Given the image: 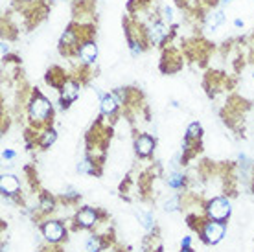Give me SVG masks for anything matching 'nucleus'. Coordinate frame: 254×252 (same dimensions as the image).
I'll return each mask as SVG.
<instances>
[{
    "label": "nucleus",
    "mask_w": 254,
    "mask_h": 252,
    "mask_svg": "<svg viewBox=\"0 0 254 252\" xmlns=\"http://www.w3.org/2000/svg\"><path fill=\"white\" fill-rule=\"evenodd\" d=\"M230 214V202L223 197H217L214 201H210L208 204V215L214 221H223L227 219Z\"/></svg>",
    "instance_id": "f03ea898"
},
{
    "label": "nucleus",
    "mask_w": 254,
    "mask_h": 252,
    "mask_svg": "<svg viewBox=\"0 0 254 252\" xmlns=\"http://www.w3.org/2000/svg\"><path fill=\"white\" fill-rule=\"evenodd\" d=\"M164 19L168 20V22H172L173 20V9L172 7H168V6L164 7Z\"/></svg>",
    "instance_id": "aec40b11"
},
{
    "label": "nucleus",
    "mask_w": 254,
    "mask_h": 252,
    "mask_svg": "<svg viewBox=\"0 0 254 252\" xmlns=\"http://www.w3.org/2000/svg\"><path fill=\"white\" fill-rule=\"evenodd\" d=\"M183 252H191V249H190V247H185V249H183Z\"/></svg>",
    "instance_id": "a878e982"
},
{
    "label": "nucleus",
    "mask_w": 254,
    "mask_h": 252,
    "mask_svg": "<svg viewBox=\"0 0 254 252\" xmlns=\"http://www.w3.org/2000/svg\"><path fill=\"white\" fill-rule=\"evenodd\" d=\"M100 251V240L98 238H90L87 243V252H98Z\"/></svg>",
    "instance_id": "6ab92c4d"
},
{
    "label": "nucleus",
    "mask_w": 254,
    "mask_h": 252,
    "mask_svg": "<svg viewBox=\"0 0 254 252\" xmlns=\"http://www.w3.org/2000/svg\"><path fill=\"white\" fill-rule=\"evenodd\" d=\"M136 217H138L140 225H142L144 228H147V230H151L153 225H155V221H153V215L147 214V212H142V210H138V212H136Z\"/></svg>",
    "instance_id": "ddd939ff"
},
{
    "label": "nucleus",
    "mask_w": 254,
    "mask_h": 252,
    "mask_svg": "<svg viewBox=\"0 0 254 252\" xmlns=\"http://www.w3.org/2000/svg\"><path fill=\"white\" fill-rule=\"evenodd\" d=\"M203 236L208 243H217V241H221V238L225 236V227H223L221 223H217V221H210V223L204 225Z\"/></svg>",
    "instance_id": "7ed1b4c3"
},
{
    "label": "nucleus",
    "mask_w": 254,
    "mask_h": 252,
    "mask_svg": "<svg viewBox=\"0 0 254 252\" xmlns=\"http://www.w3.org/2000/svg\"><path fill=\"white\" fill-rule=\"evenodd\" d=\"M149 35H151L153 43H162L166 37V26L162 22H153L151 30H149Z\"/></svg>",
    "instance_id": "f8f14e48"
},
{
    "label": "nucleus",
    "mask_w": 254,
    "mask_h": 252,
    "mask_svg": "<svg viewBox=\"0 0 254 252\" xmlns=\"http://www.w3.org/2000/svg\"><path fill=\"white\" fill-rule=\"evenodd\" d=\"M43 234H45V238L48 241L56 243V241H59L64 236V228L58 221H50V223H46L45 227H43Z\"/></svg>",
    "instance_id": "20e7f679"
},
{
    "label": "nucleus",
    "mask_w": 254,
    "mask_h": 252,
    "mask_svg": "<svg viewBox=\"0 0 254 252\" xmlns=\"http://www.w3.org/2000/svg\"><path fill=\"white\" fill-rule=\"evenodd\" d=\"M0 188H2V193H4V195H15L20 188L19 179L15 175H2Z\"/></svg>",
    "instance_id": "423d86ee"
},
{
    "label": "nucleus",
    "mask_w": 254,
    "mask_h": 252,
    "mask_svg": "<svg viewBox=\"0 0 254 252\" xmlns=\"http://www.w3.org/2000/svg\"><path fill=\"white\" fill-rule=\"evenodd\" d=\"M253 77H254V74H253Z\"/></svg>",
    "instance_id": "bb28decb"
},
{
    "label": "nucleus",
    "mask_w": 254,
    "mask_h": 252,
    "mask_svg": "<svg viewBox=\"0 0 254 252\" xmlns=\"http://www.w3.org/2000/svg\"><path fill=\"white\" fill-rule=\"evenodd\" d=\"M2 157H4V160H11V158H15V153L9 151V149H6V151L2 153Z\"/></svg>",
    "instance_id": "412c9836"
},
{
    "label": "nucleus",
    "mask_w": 254,
    "mask_h": 252,
    "mask_svg": "<svg viewBox=\"0 0 254 252\" xmlns=\"http://www.w3.org/2000/svg\"><path fill=\"white\" fill-rule=\"evenodd\" d=\"M52 113V103L43 96H35L30 103V116L33 120H46Z\"/></svg>",
    "instance_id": "f257e3e1"
},
{
    "label": "nucleus",
    "mask_w": 254,
    "mask_h": 252,
    "mask_svg": "<svg viewBox=\"0 0 254 252\" xmlns=\"http://www.w3.org/2000/svg\"><path fill=\"white\" fill-rule=\"evenodd\" d=\"M190 241H191V238L190 236H186L185 240H183V249H185V247H190Z\"/></svg>",
    "instance_id": "5701e85b"
},
{
    "label": "nucleus",
    "mask_w": 254,
    "mask_h": 252,
    "mask_svg": "<svg viewBox=\"0 0 254 252\" xmlns=\"http://www.w3.org/2000/svg\"><path fill=\"white\" fill-rule=\"evenodd\" d=\"M183 181H185V179H183L181 173H173V175L168 179V184H170L172 188H179V186H183Z\"/></svg>",
    "instance_id": "f3484780"
},
{
    "label": "nucleus",
    "mask_w": 254,
    "mask_h": 252,
    "mask_svg": "<svg viewBox=\"0 0 254 252\" xmlns=\"http://www.w3.org/2000/svg\"><path fill=\"white\" fill-rule=\"evenodd\" d=\"M77 171H79V173H94L92 162H90L89 158H85L83 162H79V166H77Z\"/></svg>",
    "instance_id": "dca6fc26"
},
{
    "label": "nucleus",
    "mask_w": 254,
    "mask_h": 252,
    "mask_svg": "<svg viewBox=\"0 0 254 252\" xmlns=\"http://www.w3.org/2000/svg\"><path fill=\"white\" fill-rule=\"evenodd\" d=\"M7 54V46H6V43H2V56H6Z\"/></svg>",
    "instance_id": "393cba45"
},
{
    "label": "nucleus",
    "mask_w": 254,
    "mask_h": 252,
    "mask_svg": "<svg viewBox=\"0 0 254 252\" xmlns=\"http://www.w3.org/2000/svg\"><path fill=\"white\" fill-rule=\"evenodd\" d=\"M118 105H120V101L116 100L115 94H105L102 98V113L105 114V116H109V114L115 113Z\"/></svg>",
    "instance_id": "9d476101"
},
{
    "label": "nucleus",
    "mask_w": 254,
    "mask_h": 252,
    "mask_svg": "<svg viewBox=\"0 0 254 252\" xmlns=\"http://www.w3.org/2000/svg\"><path fill=\"white\" fill-rule=\"evenodd\" d=\"M52 206H54V202L52 201H48V199L43 201V210H52Z\"/></svg>",
    "instance_id": "4be33fe9"
},
{
    "label": "nucleus",
    "mask_w": 254,
    "mask_h": 252,
    "mask_svg": "<svg viewBox=\"0 0 254 252\" xmlns=\"http://www.w3.org/2000/svg\"><path fill=\"white\" fill-rule=\"evenodd\" d=\"M223 22H225L223 11H212L210 15H206V19H204V28L210 30V32H214V30H217Z\"/></svg>",
    "instance_id": "1a4fd4ad"
},
{
    "label": "nucleus",
    "mask_w": 254,
    "mask_h": 252,
    "mask_svg": "<svg viewBox=\"0 0 254 252\" xmlns=\"http://www.w3.org/2000/svg\"><path fill=\"white\" fill-rule=\"evenodd\" d=\"M179 208V197H172L170 201L164 202V210L166 212H175Z\"/></svg>",
    "instance_id": "a211bd4d"
},
{
    "label": "nucleus",
    "mask_w": 254,
    "mask_h": 252,
    "mask_svg": "<svg viewBox=\"0 0 254 252\" xmlns=\"http://www.w3.org/2000/svg\"><path fill=\"white\" fill-rule=\"evenodd\" d=\"M56 136H58V134H56V131H54V129H48V131H45V132H43V138H41V145H43V147H50V145L56 142Z\"/></svg>",
    "instance_id": "4468645a"
},
{
    "label": "nucleus",
    "mask_w": 254,
    "mask_h": 252,
    "mask_svg": "<svg viewBox=\"0 0 254 252\" xmlns=\"http://www.w3.org/2000/svg\"><path fill=\"white\" fill-rule=\"evenodd\" d=\"M76 219L81 227H92L96 223V212L92 208H83L81 212L77 214Z\"/></svg>",
    "instance_id": "9b49d317"
},
{
    "label": "nucleus",
    "mask_w": 254,
    "mask_h": 252,
    "mask_svg": "<svg viewBox=\"0 0 254 252\" xmlns=\"http://www.w3.org/2000/svg\"><path fill=\"white\" fill-rule=\"evenodd\" d=\"M28 2H30V0H28Z\"/></svg>",
    "instance_id": "cd10ccee"
},
{
    "label": "nucleus",
    "mask_w": 254,
    "mask_h": 252,
    "mask_svg": "<svg viewBox=\"0 0 254 252\" xmlns=\"http://www.w3.org/2000/svg\"><path fill=\"white\" fill-rule=\"evenodd\" d=\"M153 147H155V140L151 136H147V134L138 136L136 142H134V149H136V153H138L140 157H147L153 151Z\"/></svg>",
    "instance_id": "0eeeda50"
},
{
    "label": "nucleus",
    "mask_w": 254,
    "mask_h": 252,
    "mask_svg": "<svg viewBox=\"0 0 254 252\" xmlns=\"http://www.w3.org/2000/svg\"><path fill=\"white\" fill-rule=\"evenodd\" d=\"M79 57H81L83 63H94L96 57H98V46H96V43L87 41V43L83 44L81 48H79Z\"/></svg>",
    "instance_id": "6e6552de"
},
{
    "label": "nucleus",
    "mask_w": 254,
    "mask_h": 252,
    "mask_svg": "<svg viewBox=\"0 0 254 252\" xmlns=\"http://www.w3.org/2000/svg\"><path fill=\"white\" fill-rule=\"evenodd\" d=\"M79 96V85L76 81H64L61 87V100L63 105H68L70 101H74Z\"/></svg>",
    "instance_id": "39448f33"
},
{
    "label": "nucleus",
    "mask_w": 254,
    "mask_h": 252,
    "mask_svg": "<svg viewBox=\"0 0 254 252\" xmlns=\"http://www.w3.org/2000/svg\"><path fill=\"white\" fill-rule=\"evenodd\" d=\"M188 138H199L201 136V126L197 124V122H193V124H190V127H188V134H186Z\"/></svg>",
    "instance_id": "2eb2a0df"
},
{
    "label": "nucleus",
    "mask_w": 254,
    "mask_h": 252,
    "mask_svg": "<svg viewBox=\"0 0 254 252\" xmlns=\"http://www.w3.org/2000/svg\"><path fill=\"white\" fill-rule=\"evenodd\" d=\"M234 26H236V28H243V20L242 19H236L234 20Z\"/></svg>",
    "instance_id": "b1692460"
}]
</instances>
